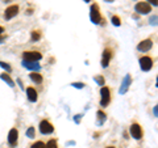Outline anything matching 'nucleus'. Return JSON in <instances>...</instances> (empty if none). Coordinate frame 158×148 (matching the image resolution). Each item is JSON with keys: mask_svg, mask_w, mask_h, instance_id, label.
I'll list each match as a JSON object with an SVG mask.
<instances>
[{"mask_svg": "<svg viewBox=\"0 0 158 148\" xmlns=\"http://www.w3.org/2000/svg\"><path fill=\"white\" fill-rule=\"evenodd\" d=\"M90 18L94 24H96V25H99V24H104V21H103V18H102L100 8H99V6L96 3H94L90 8Z\"/></svg>", "mask_w": 158, "mask_h": 148, "instance_id": "1", "label": "nucleus"}, {"mask_svg": "<svg viewBox=\"0 0 158 148\" xmlns=\"http://www.w3.org/2000/svg\"><path fill=\"white\" fill-rule=\"evenodd\" d=\"M111 102V91L108 87H102L100 89V105L102 106H108Z\"/></svg>", "mask_w": 158, "mask_h": 148, "instance_id": "2", "label": "nucleus"}, {"mask_svg": "<svg viewBox=\"0 0 158 148\" xmlns=\"http://www.w3.org/2000/svg\"><path fill=\"white\" fill-rule=\"evenodd\" d=\"M24 62H38L42 59V54L40 51H25L23 53Z\"/></svg>", "mask_w": 158, "mask_h": 148, "instance_id": "3", "label": "nucleus"}, {"mask_svg": "<svg viewBox=\"0 0 158 148\" xmlns=\"http://www.w3.org/2000/svg\"><path fill=\"white\" fill-rule=\"evenodd\" d=\"M135 11L138 14H148L152 12V7H150V4H148L146 2H138L135 6Z\"/></svg>", "mask_w": 158, "mask_h": 148, "instance_id": "4", "label": "nucleus"}, {"mask_svg": "<svg viewBox=\"0 0 158 148\" xmlns=\"http://www.w3.org/2000/svg\"><path fill=\"white\" fill-rule=\"evenodd\" d=\"M112 56H113V50H112V49H110V47H106L104 51H103V55H102V67L103 68L108 67Z\"/></svg>", "mask_w": 158, "mask_h": 148, "instance_id": "5", "label": "nucleus"}, {"mask_svg": "<svg viewBox=\"0 0 158 148\" xmlns=\"http://www.w3.org/2000/svg\"><path fill=\"white\" fill-rule=\"evenodd\" d=\"M129 131H131V135H132V138H135L136 140H140L141 138H142V135H144V132H142V127L138 125V123H132L131 125V129H129Z\"/></svg>", "mask_w": 158, "mask_h": 148, "instance_id": "6", "label": "nucleus"}, {"mask_svg": "<svg viewBox=\"0 0 158 148\" xmlns=\"http://www.w3.org/2000/svg\"><path fill=\"white\" fill-rule=\"evenodd\" d=\"M40 132L44 135H48V134H52V132L54 131V126L52 125L50 122H49L48 119H44L40 122Z\"/></svg>", "mask_w": 158, "mask_h": 148, "instance_id": "7", "label": "nucleus"}, {"mask_svg": "<svg viewBox=\"0 0 158 148\" xmlns=\"http://www.w3.org/2000/svg\"><path fill=\"white\" fill-rule=\"evenodd\" d=\"M140 67L142 71H150L153 68V59L150 56H141L140 58Z\"/></svg>", "mask_w": 158, "mask_h": 148, "instance_id": "8", "label": "nucleus"}, {"mask_svg": "<svg viewBox=\"0 0 158 148\" xmlns=\"http://www.w3.org/2000/svg\"><path fill=\"white\" fill-rule=\"evenodd\" d=\"M131 85H132V77H131L129 73H128V75H125V77L123 79V83H121L120 89H118V93H120V95H125Z\"/></svg>", "mask_w": 158, "mask_h": 148, "instance_id": "9", "label": "nucleus"}, {"mask_svg": "<svg viewBox=\"0 0 158 148\" xmlns=\"http://www.w3.org/2000/svg\"><path fill=\"white\" fill-rule=\"evenodd\" d=\"M17 13H19V6H17V4L9 6L6 9V12H4V18H6V20H11L15 16H17Z\"/></svg>", "mask_w": 158, "mask_h": 148, "instance_id": "10", "label": "nucleus"}, {"mask_svg": "<svg viewBox=\"0 0 158 148\" xmlns=\"http://www.w3.org/2000/svg\"><path fill=\"white\" fill-rule=\"evenodd\" d=\"M152 47H153V41L150 38H148V39H144V41H141L140 43H138L137 50L141 51V53H146V51H149Z\"/></svg>", "mask_w": 158, "mask_h": 148, "instance_id": "11", "label": "nucleus"}, {"mask_svg": "<svg viewBox=\"0 0 158 148\" xmlns=\"http://www.w3.org/2000/svg\"><path fill=\"white\" fill-rule=\"evenodd\" d=\"M19 142V131L17 129H11L8 132V143L11 147H15Z\"/></svg>", "mask_w": 158, "mask_h": 148, "instance_id": "12", "label": "nucleus"}, {"mask_svg": "<svg viewBox=\"0 0 158 148\" xmlns=\"http://www.w3.org/2000/svg\"><path fill=\"white\" fill-rule=\"evenodd\" d=\"M27 97H28V100L31 101V102H37V100H38V93H37V91L34 89V88L28 87L27 88Z\"/></svg>", "mask_w": 158, "mask_h": 148, "instance_id": "13", "label": "nucleus"}, {"mask_svg": "<svg viewBox=\"0 0 158 148\" xmlns=\"http://www.w3.org/2000/svg\"><path fill=\"white\" fill-rule=\"evenodd\" d=\"M23 66L25 67L27 70H31L33 72H38L40 70H41V66H40L37 62H24L23 60Z\"/></svg>", "mask_w": 158, "mask_h": 148, "instance_id": "14", "label": "nucleus"}, {"mask_svg": "<svg viewBox=\"0 0 158 148\" xmlns=\"http://www.w3.org/2000/svg\"><path fill=\"white\" fill-rule=\"evenodd\" d=\"M29 77H31V80L33 83H36V84H41L42 83V75L40 72H31V75H29Z\"/></svg>", "mask_w": 158, "mask_h": 148, "instance_id": "15", "label": "nucleus"}, {"mask_svg": "<svg viewBox=\"0 0 158 148\" xmlns=\"http://www.w3.org/2000/svg\"><path fill=\"white\" fill-rule=\"evenodd\" d=\"M96 117H98V121H96V123H98V126H102L103 123L106 122V119H107V114L103 110H98V113H96Z\"/></svg>", "mask_w": 158, "mask_h": 148, "instance_id": "16", "label": "nucleus"}, {"mask_svg": "<svg viewBox=\"0 0 158 148\" xmlns=\"http://www.w3.org/2000/svg\"><path fill=\"white\" fill-rule=\"evenodd\" d=\"M0 79H2V80H4V81H6V83L8 84L9 87H15V81L12 80V79H11V76H9L7 72L2 73V75H0Z\"/></svg>", "mask_w": 158, "mask_h": 148, "instance_id": "17", "label": "nucleus"}, {"mask_svg": "<svg viewBox=\"0 0 158 148\" xmlns=\"http://www.w3.org/2000/svg\"><path fill=\"white\" fill-rule=\"evenodd\" d=\"M31 36H32V37H31V38H32V41H33V42H36V41H38V39L41 38V32H40V30H33Z\"/></svg>", "mask_w": 158, "mask_h": 148, "instance_id": "18", "label": "nucleus"}, {"mask_svg": "<svg viewBox=\"0 0 158 148\" xmlns=\"http://www.w3.org/2000/svg\"><path fill=\"white\" fill-rule=\"evenodd\" d=\"M46 148H58V144H57V140L56 139H50L48 142V144H45Z\"/></svg>", "mask_w": 158, "mask_h": 148, "instance_id": "19", "label": "nucleus"}, {"mask_svg": "<svg viewBox=\"0 0 158 148\" xmlns=\"http://www.w3.org/2000/svg\"><path fill=\"white\" fill-rule=\"evenodd\" d=\"M111 21H112V24L115 26H120L121 25V20H120V17H118V16H112Z\"/></svg>", "mask_w": 158, "mask_h": 148, "instance_id": "20", "label": "nucleus"}, {"mask_svg": "<svg viewBox=\"0 0 158 148\" xmlns=\"http://www.w3.org/2000/svg\"><path fill=\"white\" fill-rule=\"evenodd\" d=\"M94 80H95L99 85H102V87H104V83H106V80H104V77L103 76H95L94 77Z\"/></svg>", "mask_w": 158, "mask_h": 148, "instance_id": "21", "label": "nucleus"}, {"mask_svg": "<svg viewBox=\"0 0 158 148\" xmlns=\"http://www.w3.org/2000/svg\"><path fill=\"white\" fill-rule=\"evenodd\" d=\"M34 134H36V131H34V127H29V129L27 130V136L31 138V139H33V138H34Z\"/></svg>", "mask_w": 158, "mask_h": 148, "instance_id": "22", "label": "nucleus"}, {"mask_svg": "<svg viewBox=\"0 0 158 148\" xmlns=\"http://www.w3.org/2000/svg\"><path fill=\"white\" fill-rule=\"evenodd\" d=\"M31 148H46V146L44 142H36V143H33Z\"/></svg>", "mask_w": 158, "mask_h": 148, "instance_id": "23", "label": "nucleus"}, {"mask_svg": "<svg viewBox=\"0 0 158 148\" xmlns=\"http://www.w3.org/2000/svg\"><path fill=\"white\" fill-rule=\"evenodd\" d=\"M0 67L2 68H4L7 72H11L12 71V68H11V66L9 64H7V63H4V62H0Z\"/></svg>", "mask_w": 158, "mask_h": 148, "instance_id": "24", "label": "nucleus"}, {"mask_svg": "<svg viewBox=\"0 0 158 148\" xmlns=\"http://www.w3.org/2000/svg\"><path fill=\"white\" fill-rule=\"evenodd\" d=\"M71 85L75 87V88H81V89H82V88H85V84H83V83H73Z\"/></svg>", "mask_w": 158, "mask_h": 148, "instance_id": "25", "label": "nucleus"}, {"mask_svg": "<svg viewBox=\"0 0 158 148\" xmlns=\"http://www.w3.org/2000/svg\"><path fill=\"white\" fill-rule=\"evenodd\" d=\"M146 3H148V4H153L154 7L158 6V0H146Z\"/></svg>", "mask_w": 158, "mask_h": 148, "instance_id": "26", "label": "nucleus"}, {"mask_svg": "<svg viewBox=\"0 0 158 148\" xmlns=\"http://www.w3.org/2000/svg\"><path fill=\"white\" fill-rule=\"evenodd\" d=\"M150 24H152V25H157V16L150 17Z\"/></svg>", "mask_w": 158, "mask_h": 148, "instance_id": "27", "label": "nucleus"}, {"mask_svg": "<svg viewBox=\"0 0 158 148\" xmlns=\"http://www.w3.org/2000/svg\"><path fill=\"white\" fill-rule=\"evenodd\" d=\"M81 119H82V115H81V114L75 115V123H79V122H81Z\"/></svg>", "mask_w": 158, "mask_h": 148, "instance_id": "28", "label": "nucleus"}, {"mask_svg": "<svg viewBox=\"0 0 158 148\" xmlns=\"http://www.w3.org/2000/svg\"><path fill=\"white\" fill-rule=\"evenodd\" d=\"M154 115H156V117L158 115V107H157V106H154Z\"/></svg>", "mask_w": 158, "mask_h": 148, "instance_id": "29", "label": "nucleus"}, {"mask_svg": "<svg viewBox=\"0 0 158 148\" xmlns=\"http://www.w3.org/2000/svg\"><path fill=\"white\" fill-rule=\"evenodd\" d=\"M3 32H4V28H3V26H0V36L3 34Z\"/></svg>", "mask_w": 158, "mask_h": 148, "instance_id": "30", "label": "nucleus"}, {"mask_svg": "<svg viewBox=\"0 0 158 148\" xmlns=\"http://www.w3.org/2000/svg\"><path fill=\"white\" fill-rule=\"evenodd\" d=\"M104 2H107V3H113L115 0H104Z\"/></svg>", "mask_w": 158, "mask_h": 148, "instance_id": "31", "label": "nucleus"}, {"mask_svg": "<svg viewBox=\"0 0 158 148\" xmlns=\"http://www.w3.org/2000/svg\"><path fill=\"white\" fill-rule=\"evenodd\" d=\"M83 2H86V3H90V2H91V0H83Z\"/></svg>", "mask_w": 158, "mask_h": 148, "instance_id": "32", "label": "nucleus"}, {"mask_svg": "<svg viewBox=\"0 0 158 148\" xmlns=\"http://www.w3.org/2000/svg\"><path fill=\"white\" fill-rule=\"evenodd\" d=\"M107 148H115V147H107Z\"/></svg>", "mask_w": 158, "mask_h": 148, "instance_id": "33", "label": "nucleus"}]
</instances>
